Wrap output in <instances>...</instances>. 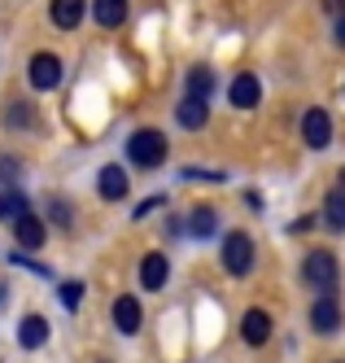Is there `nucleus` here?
I'll list each match as a JSON object with an SVG mask.
<instances>
[{
    "mask_svg": "<svg viewBox=\"0 0 345 363\" xmlns=\"http://www.w3.org/2000/svg\"><path fill=\"white\" fill-rule=\"evenodd\" d=\"M223 267H227V276H249L254 272V241H249V232H227V237H223Z\"/></svg>",
    "mask_w": 345,
    "mask_h": 363,
    "instance_id": "obj_3",
    "label": "nucleus"
},
{
    "mask_svg": "<svg viewBox=\"0 0 345 363\" xmlns=\"http://www.w3.org/2000/svg\"><path fill=\"white\" fill-rule=\"evenodd\" d=\"M18 342H22L26 350H40V346L48 342V320H44V315H26V320L18 324Z\"/></svg>",
    "mask_w": 345,
    "mask_h": 363,
    "instance_id": "obj_15",
    "label": "nucleus"
},
{
    "mask_svg": "<svg viewBox=\"0 0 345 363\" xmlns=\"http://www.w3.org/2000/svg\"><path fill=\"white\" fill-rule=\"evenodd\" d=\"M0 175L13 179V175H18V158H0Z\"/></svg>",
    "mask_w": 345,
    "mask_h": 363,
    "instance_id": "obj_24",
    "label": "nucleus"
},
{
    "mask_svg": "<svg viewBox=\"0 0 345 363\" xmlns=\"http://www.w3.org/2000/svg\"><path fill=\"white\" fill-rule=\"evenodd\" d=\"M96 189H101V197L105 201H118V197H127V171L118 167V162H110L101 175H96Z\"/></svg>",
    "mask_w": 345,
    "mask_h": 363,
    "instance_id": "obj_14",
    "label": "nucleus"
},
{
    "mask_svg": "<svg viewBox=\"0 0 345 363\" xmlns=\"http://www.w3.org/2000/svg\"><path fill=\"white\" fill-rule=\"evenodd\" d=\"M13 237H18V245H22V250H40L48 232H44V223H40L31 211H26V215H18V219H13Z\"/></svg>",
    "mask_w": 345,
    "mask_h": 363,
    "instance_id": "obj_12",
    "label": "nucleus"
},
{
    "mask_svg": "<svg viewBox=\"0 0 345 363\" xmlns=\"http://www.w3.org/2000/svg\"><path fill=\"white\" fill-rule=\"evenodd\" d=\"M188 228H193V237H210V232L219 228V215H215V206H197V211L188 215Z\"/></svg>",
    "mask_w": 345,
    "mask_h": 363,
    "instance_id": "obj_18",
    "label": "nucleus"
},
{
    "mask_svg": "<svg viewBox=\"0 0 345 363\" xmlns=\"http://www.w3.org/2000/svg\"><path fill=\"white\" fill-rule=\"evenodd\" d=\"M227 101L236 110H254L258 101H262V84H258V74H236L232 88H227Z\"/></svg>",
    "mask_w": 345,
    "mask_h": 363,
    "instance_id": "obj_7",
    "label": "nucleus"
},
{
    "mask_svg": "<svg viewBox=\"0 0 345 363\" xmlns=\"http://www.w3.org/2000/svg\"><path fill=\"white\" fill-rule=\"evenodd\" d=\"M9 215V201H5V193H0V219H5Z\"/></svg>",
    "mask_w": 345,
    "mask_h": 363,
    "instance_id": "obj_27",
    "label": "nucleus"
},
{
    "mask_svg": "<svg viewBox=\"0 0 345 363\" xmlns=\"http://www.w3.org/2000/svg\"><path fill=\"white\" fill-rule=\"evenodd\" d=\"M241 337H245V346H267L271 342V315L262 306L245 311V320H241Z\"/></svg>",
    "mask_w": 345,
    "mask_h": 363,
    "instance_id": "obj_8",
    "label": "nucleus"
},
{
    "mask_svg": "<svg viewBox=\"0 0 345 363\" xmlns=\"http://www.w3.org/2000/svg\"><path fill=\"white\" fill-rule=\"evenodd\" d=\"M175 123L183 127V132H201V127L210 123V101L188 92V96L179 101V110H175Z\"/></svg>",
    "mask_w": 345,
    "mask_h": 363,
    "instance_id": "obj_6",
    "label": "nucleus"
},
{
    "mask_svg": "<svg viewBox=\"0 0 345 363\" xmlns=\"http://www.w3.org/2000/svg\"><path fill=\"white\" fill-rule=\"evenodd\" d=\"M52 219H57V223H70V206H66V201H52Z\"/></svg>",
    "mask_w": 345,
    "mask_h": 363,
    "instance_id": "obj_23",
    "label": "nucleus"
},
{
    "mask_svg": "<svg viewBox=\"0 0 345 363\" xmlns=\"http://www.w3.org/2000/svg\"><path fill=\"white\" fill-rule=\"evenodd\" d=\"M79 302H84V284H79V280H66V284H62V306L74 311Z\"/></svg>",
    "mask_w": 345,
    "mask_h": 363,
    "instance_id": "obj_21",
    "label": "nucleus"
},
{
    "mask_svg": "<svg viewBox=\"0 0 345 363\" xmlns=\"http://www.w3.org/2000/svg\"><path fill=\"white\" fill-rule=\"evenodd\" d=\"M302 280L310 284V289H319V294H332L341 284V267H336L332 250H310L306 263H302Z\"/></svg>",
    "mask_w": 345,
    "mask_h": 363,
    "instance_id": "obj_2",
    "label": "nucleus"
},
{
    "mask_svg": "<svg viewBox=\"0 0 345 363\" xmlns=\"http://www.w3.org/2000/svg\"><path fill=\"white\" fill-rule=\"evenodd\" d=\"M48 13H52V27H62V31H74L79 22H84L88 5H84V0H52V5H48Z\"/></svg>",
    "mask_w": 345,
    "mask_h": 363,
    "instance_id": "obj_11",
    "label": "nucleus"
},
{
    "mask_svg": "<svg viewBox=\"0 0 345 363\" xmlns=\"http://www.w3.org/2000/svg\"><path fill=\"white\" fill-rule=\"evenodd\" d=\"M332 35H336V44H345V13L336 18V27H332Z\"/></svg>",
    "mask_w": 345,
    "mask_h": 363,
    "instance_id": "obj_25",
    "label": "nucleus"
},
{
    "mask_svg": "<svg viewBox=\"0 0 345 363\" xmlns=\"http://www.w3.org/2000/svg\"><path fill=\"white\" fill-rule=\"evenodd\" d=\"M302 140L310 149H324L332 140V118L324 110H306V118H302Z\"/></svg>",
    "mask_w": 345,
    "mask_h": 363,
    "instance_id": "obj_9",
    "label": "nucleus"
},
{
    "mask_svg": "<svg viewBox=\"0 0 345 363\" xmlns=\"http://www.w3.org/2000/svg\"><path fill=\"white\" fill-rule=\"evenodd\" d=\"M324 219H328V228H332V232H345V189H332V193H328Z\"/></svg>",
    "mask_w": 345,
    "mask_h": 363,
    "instance_id": "obj_17",
    "label": "nucleus"
},
{
    "mask_svg": "<svg viewBox=\"0 0 345 363\" xmlns=\"http://www.w3.org/2000/svg\"><path fill=\"white\" fill-rule=\"evenodd\" d=\"M324 9L328 13H345V0H324Z\"/></svg>",
    "mask_w": 345,
    "mask_h": 363,
    "instance_id": "obj_26",
    "label": "nucleus"
},
{
    "mask_svg": "<svg viewBox=\"0 0 345 363\" xmlns=\"http://www.w3.org/2000/svg\"><path fill=\"white\" fill-rule=\"evenodd\" d=\"M114 324H118V333H127V337H136L140 333V324H145V311H140V298H118L114 302Z\"/></svg>",
    "mask_w": 345,
    "mask_h": 363,
    "instance_id": "obj_10",
    "label": "nucleus"
},
{
    "mask_svg": "<svg viewBox=\"0 0 345 363\" xmlns=\"http://www.w3.org/2000/svg\"><path fill=\"white\" fill-rule=\"evenodd\" d=\"M5 123L18 127V132H26V127L35 123V110H31V106H9V110H5Z\"/></svg>",
    "mask_w": 345,
    "mask_h": 363,
    "instance_id": "obj_20",
    "label": "nucleus"
},
{
    "mask_svg": "<svg viewBox=\"0 0 345 363\" xmlns=\"http://www.w3.org/2000/svg\"><path fill=\"white\" fill-rule=\"evenodd\" d=\"M62 84V57L57 53H35L31 57V88L35 92H52Z\"/></svg>",
    "mask_w": 345,
    "mask_h": 363,
    "instance_id": "obj_4",
    "label": "nucleus"
},
{
    "mask_svg": "<svg viewBox=\"0 0 345 363\" xmlns=\"http://www.w3.org/2000/svg\"><path fill=\"white\" fill-rule=\"evenodd\" d=\"M210 88H215V70H210V66H193L188 70V92L193 96H210Z\"/></svg>",
    "mask_w": 345,
    "mask_h": 363,
    "instance_id": "obj_19",
    "label": "nucleus"
},
{
    "mask_svg": "<svg viewBox=\"0 0 345 363\" xmlns=\"http://www.w3.org/2000/svg\"><path fill=\"white\" fill-rule=\"evenodd\" d=\"M166 276H171L166 254H145V258H140V284H145V289H162Z\"/></svg>",
    "mask_w": 345,
    "mask_h": 363,
    "instance_id": "obj_13",
    "label": "nucleus"
},
{
    "mask_svg": "<svg viewBox=\"0 0 345 363\" xmlns=\"http://www.w3.org/2000/svg\"><path fill=\"white\" fill-rule=\"evenodd\" d=\"M310 324H315V333H324V337H332L341 328V302H336V294H319V298H315Z\"/></svg>",
    "mask_w": 345,
    "mask_h": 363,
    "instance_id": "obj_5",
    "label": "nucleus"
},
{
    "mask_svg": "<svg viewBox=\"0 0 345 363\" xmlns=\"http://www.w3.org/2000/svg\"><path fill=\"white\" fill-rule=\"evenodd\" d=\"M5 201H9V215H13V219L26 215V197H22V193H5Z\"/></svg>",
    "mask_w": 345,
    "mask_h": 363,
    "instance_id": "obj_22",
    "label": "nucleus"
},
{
    "mask_svg": "<svg viewBox=\"0 0 345 363\" xmlns=\"http://www.w3.org/2000/svg\"><path fill=\"white\" fill-rule=\"evenodd\" d=\"M92 18L101 27H123L127 22V0H92Z\"/></svg>",
    "mask_w": 345,
    "mask_h": 363,
    "instance_id": "obj_16",
    "label": "nucleus"
},
{
    "mask_svg": "<svg viewBox=\"0 0 345 363\" xmlns=\"http://www.w3.org/2000/svg\"><path fill=\"white\" fill-rule=\"evenodd\" d=\"M127 158L136 162L140 171L162 167V162H166V136L157 132V127H140V132L127 140Z\"/></svg>",
    "mask_w": 345,
    "mask_h": 363,
    "instance_id": "obj_1",
    "label": "nucleus"
}]
</instances>
